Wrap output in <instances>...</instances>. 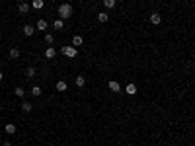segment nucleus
I'll use <instances>...</instances> for the list:
<instances>
[{
    "label": "nucleus",
    "instance_id": "1",
    "mask_svg": "<svg viewBox=\"0 0 195 146\" xmlns=\"http://www.w3.org/2000/svg\"><path fill=\"white\" fill-rule=\"evenodd\" d=\"M57 12H59V18L61 20H68L70 16H72V6H70V4H61Z\"/></svg>",
    "mask_w": 195,
    "mask_h": 146
},
{
    "label": "nucleus",
    "instance_id": "2",
    "mask_svg": "<svg viewBox=\"0 0 195 146\" xmlns=\"http://www.w3.org/2000/svg\"><path fill=\"white\" fill-rule=\"evenodd\" d=\"M61 53H63L64 57H68V58H74L76 57V47H72V45H64V47L61 49Z\"/></svg>",
    "mask_w": 195,
    "mask_h": 146
},
{
    "label": "nucleus",
    "instance_id": "3",
    "mask_svg": "<svg viewBox=\"0 0 195 146\" xmlns=\"http://www.w3.org/2000/svg\"><path fill=\"white\" fill-rule=\"evenodd\" d=\"M150 22L154 23V26H158V23L162 22V16H160V12H152V14H150Z\"/></svg>",
    "mask_w": 195,
    "mask_h": 146
},
{
    "label": "nucleus",
    "instance_id": "4",
    "mask_svg": "<svg viewBox=\"0 0 195 146\" xmlns=\"http://www.w3.org/2000/svg\"><path fill=\"white\" fill-rule=\"evenodd\" d=\"M30 94L33 95V98H39L41 94H43V90H41V86H31V90H30Z\"/></svg>",
    "mask_w": 195,
    "mask_h": 146
},
{
    "label": "nucleus",
    "instance_id": "5",
    "mask_svg": "<svg viewBox=\"0 0 195 146\" xmlns=\"http://www.w3.org/2000/svg\"><path fill=\"white\" fill-rule=\"evenodd\" d=\"M49 27V23H47V20H39V22L35 23V29H39V31H45V29Z\"/></svg>",
    "mask_w": 195,
    "mask_h": 146
},
{
    "label": "nucleus",
    "instance_id": "6",
    "mask_svg": "<svg viewBox=\"0 0 195 146\" xmlns=\"http://www.w3.org/2000/svg\"><path fill=\"white\" fill-rule=\"evenodd\" d=\"M107 86H109V90L113 92V94H117V92H121V86H119V82H115V80H111V82H109V84H107Z\"/></svg>",
    "mask_w": 195,
    "mask_h": 146
},
{
    "label": "nucleus",
    "instance_id": "7",
    "mask_svg": "<svg viewBox=\"0 0 195 146\" xmlns=\"http://www.w3.org/2000/svg\"><path fill=\"white\" fill-rule=\"evenodd\" d=\"M30 6L31 4H27V2H20V6H18L20 14H27V12H30Z\"/></svg>",
    "mask_w": 195,
    "mask_h": 146
},
{
    "label": "nucleus",
    "instance_id": "8",
    "mask_svg": "<svg viewBox=\"0 0 195 146\" xmlns=\"http://www.w3.org/2000/svg\"><path fill=\"white\" fill-rule=\"evenodd\" d=\"M125 92H127V94H129V95H135V94H137V92H139V90H137V86H135V84H133V82H131V84H127V86H125Z\"/></svg>",
    "mask_w": 195,
    "mask_h": 146
},
{
    "label": "nucleus",
    "instance_id": "9",
    "mask_svg": "<svg viewBox=\"0 0 195 146\" xmlns=\"http://www.w3.org/2000/svg\"><path fill=\"white\" fill-rule=\"evenodd\" d=\"M4 131H6V135H16V125L14 123H8L6 127H4Z\"/></svg>",
    "mask_w": 195,
    "mask_h": 146
},
{
    "label": "nucleus",
    "instance_id": "10",
    "mask_svg": "<svg viewBox=\"0 0 195 146\" xmlns=\"http://www.w3.org/2000/svg\"><path fill=\"white\" fill-rule=\"evenodd\" d=\"M55 88H57V92H66V90H68V86H66V82H64V80H59Z\"/></svg>",
    "mask_w": 195,
    "mask_h": 146
},
{
    "label": "nucleus",
    "instance_id": "11",
    "mask_svg": "<svg viewBox=\"0 0 195 146\" xmlns=\"http://www.w3.org/2000/svg\"><path fill=\"white\" fill-rule=\"evenodd\" d=\"M82 43H84V41H82L80 35H74V37H72V47L78 49V47H82Z\"/></svg>",
    "mask_w": 195,
    "mask_h": 146
},
{
    "label": "nucleus",
    "instance_id": "12",
    "mask_svg": "<svg viewBox=\"0 0 195 146\" xmlns=\"http://www.w3.org/2000/svg\"><path fill=\"white\" fill-rule=\"evenodd\" d=\"M55 55H57V51L53 47H47V49H45V58H55Z\"/></svg>",
    "mask_w": 195,
    "mask_h": 146
},
{
    "label": "nucleus",
    "instance_id": "13",
    "mask_svg": "<svg viewBox=\"0 0 195 146\" xmlns=\"http://www.w3.org/2000/svg\"><path fill=\"white\" fill-rule=\"evenodd\" d=\"M24 33H26L27 37H31L33 33H35V27H33V26H30V23H27V26H24Z\"/></svg>",
    "mask_w": 195,
    "mask_h": 146
},
{
    "label": "nucleus",
    "instance_id": "14",
    "mask_svg": "<svg viewBox=\"0 0 195 146\" xmlns=\"http://www.w3.org/2000/svg\"><path fill=\"white\" fill-rule=\"evenodd\" d=\"M43 6H45L43 0H31V8H35V10H41Z\"/></svg>",
    "mask_w": 195,
    "mask_h": 146
},
{
    "label": "nucleus",
    "instance_id": "15",
    "mask_svg": "<svg viewBox=\"0 0 195 146\" xmlns=\"http://www.w3.org/2000/svg\"><path fill=\"white\" fill-rule=\"evenodd\" d=\"M107 20H109V16H107V12H99V14H98V22L105 23Z\"/></svg>",
    "mask_w": 195,
    "mask_h": 146
},
{
    "label": "nucleus",
    "instance_id": "16",
    "mask_svg": "<svg viewBox=\"0 0 195 146\" xmlns=\"http://www.w3.org/2000/svg\"><path fill=\"white\" fill-rule=\"evenodd\" d=\"M53 27H55V29H63L64 27V20H55V22H53Z\"/></svg>",
    "mask_w": 195,
    "mask_h": 146
},
{
    "label": "nucleus",
    "instance_id": "17",
    "mask_svg": "<svg viewBox=\"0 0 195 146\" xmlns=\"http://www.w3.org/2000/svg\"><path fill=\"white\" fill-rule=\"evenodd\" d=\"M22 109H24V111H26V113H30V111L33 109V105H31V103H30V101H24V103H22Z\"/></svg>",
    "mask_w": 195,
    "mask_h": 146
},
{
    "label": "nucleus",
    "instance_id": "18",
    "mask_svg": "<svg viewBox=\"0 0 195 146\" xmlns=\"http://www.w3.org/2000/svg\"><path fill=\"white\" fill-rule=\"evenodd\" d=\"M26 76L27 78H33V76H35V68H33V66H27V68H26Z\"/></svg>",
    "mask_w": 195,
    "mask_h": 146
},
{
    "label": "nucleus",
    "instance_id": "19",
    "mask_svg": "<svg viewBox=\"0 0 195 146\" xmlns=\"http://www.w3.org/2000/svg\"><path fill=\"white\" fill-rule=\"evenodd\" d=\"M115 4H117V0H103V6L105 8H115Z\"/></svg>",
    "mask_w": 195,
    "mask_h": 146
},
{
    "label": "nucleus",
    "instance_id": "20",
    "mask_svg": "<svg viewBox=\"0 0 195 146\" xmlns=\"http://www.w3.org/2000/svg\"><path fill=\"white\" fill-rule=\"evenodd\" d=\"M10 58H20V49H10Z\"/></svg>",
    "mask_w": 195,
    "mask_h": 146
},
{
    "label": "nucleus",
    "instance_id": "21",
    "mask_svg": "<svg viewBox=\"0 0 195 146\" xmlns=\"http://www.w3.org/2000/svg\"><path fill=\"white\" fill-rule=\"evenodd\" d=\"M74 82H76V86L82 88V86L86 84V78H84V76H76V80H74Z\"/></svg>",
    "mask_w": 195,
    "mask_h": 146
},
{
    "label": "nucleus",
    "instance_id": "22",
    "mask_svg": "<svg viewBox=\"0 0 195 146\" xmlns=\"http://www.w3.org/2000/svg\"><path fill=\"white\" fill-rule=\"evenodd\" d=\"M14 94L18 95V98H24V95H26V92H24L22 88H16V90H14Z\"/></svg>",
    "mask_w": 195,
    "mask_h": 146
},
{
    "label": "nucleus",
    "instance_id": "23",
    "mask_svg": "<svg viewBox=\"0 0 195 146\" xmlns=\"http://www.w3.org/2000/svg\"><path fill=\"white\" fill-rule=\"evenodd\" d=\"M45 41H47V43L51 45V43H53V41H55V39H53V35H49V33H47V35H45Z\"/></svg>",
    "mask_w": 195,
    "mask_h": 146
},
{
    "label": "nucleus",
    "instance_id": "24",
    "mask_svg": "<svg viewBox=\"0 0 195 146\" xmlns=\"http://www.w3.org/2000/svg\"><path fill=\"white\" fill-rule=\"evenodd\" d=\"M2 146H12V144L8 142V140H4V142H2Z\"/></svg>",
    "mask_w": 195,
    "mask_h": 146
},
{
    "label": "nucleus",
    "instance_id": "25",
    "mask_svg": "<svg viewBox=\"0 0 195 146\" xmlns=\"http://www.w3.org/2000/svg\"><path fill=\"white\" fill-rule=\"evenodd\" d=\"M2 78H4V74H2V70H0V82H2Z\"/></svg>",
    "mask_w": 195,
    "mask_h": 146
},
{
    "label": "nucleus",
    "instance_id": "26",
    "mask_svg": "<svg viewBox=\"0 0 195 146\" xmlns=\"http://www.w3.org/2000/svg\"><path fill=\"white\" fill-rule=\"evenodd\" d=\"M193 61H195V55H193Z\"/></svg>",
    "mask_w": 195,
    "mask_h": 146
},
{
    "label": "nucleus",
    "instance_id": "27",
    "mask_svg": "<svg viewBox=\"0 0 195 146\" xmlns=\"http://www.w3.org/2000/svg\"><path fill=\"white\" fill-rule=\"evenodd\" d=\"M0 146H2V144H0Z\"/></svg>",
    "mask_w": 195,
    "mask_h": 146
}]
</instances>
